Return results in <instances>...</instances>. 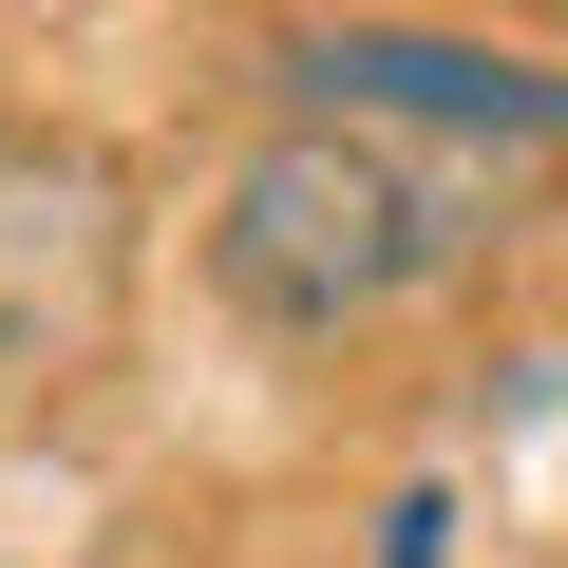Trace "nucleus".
Segmentation results:
<instances>
[{"mask_svg": "<svg viewBox=\"0 0 568 568\" xmlns=\"http://www.w3.org/2000/svg\"><path fill=\"white\" fill-rule=\"evenodd\" d=\"M455 246H474L455 171H417V152H379V133H304V114H284V133L209 190V304L265 323V342H361V323L417 304Z\"/></svg>", "mask_w": 568, "mask_h": 568, "instance_id": "nucleus-1", "label": "nucleus"}, {"mask_svg": "<svg viewBox=\"0 0 568 568\" xmlns=\"http://www.w3.org/2000/svg\"><path fill=\"white\" fill-rule=\"evenodd\" d=\"M265 95L304 133H436V152H549L568 133V58L530 39H455V20H284L265 39Z\"/></svg>", "mask_w": 568, "mask_h": 568, "instance_id": "nucleus-2", "label": "nucleus"}, {"mask_svg": "<svg viewBox=\"0 0 568 568\" xmlns=\"http://www.w3.org/2000/svg\"><path fill=\"white\" fill-rule=\"evenodd\" d=\"M114 284H133V209H114V152L77 133H0V398H58L95 342H114Z\"/></svg>", "mask_w": 568, "mask_h": 568, "instance_id": "nucleus-3", "label": "nucleus"}, {"mask_svg": "<svg viewBox=\"0 0 568 568\" xmlns=\"http://www.w3.org/2000/svg\"><path fill=\"white\" fill-rule=\"evenodd\" d=\"M436 549H455V493H398L379 511V568H436Z\"/></svg>", "mask_w": 568, "mask_h": 568, "instance_id": "nucleus-4", "label": "nucleus"}]
</instances>
